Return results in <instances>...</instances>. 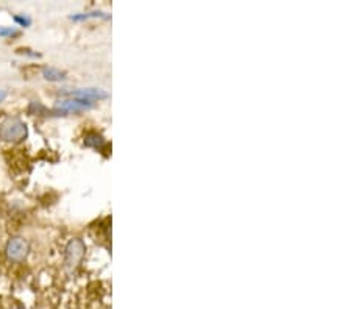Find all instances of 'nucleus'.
<instances>
[{
    "instance_id": "obj_5",
    "label": "nucleus",
    "mask_w": 351,
    "mask_h": 309,
    "mask_svg": "<svg viewBox=\"0 0 351 309\" xmlns=\"http://www.w3.org/2000/svg\"><path fill=\"white\" fill-rule=\"evenodd\" d=\"M64 95H69L70 98H80V100H103V98L109 97V92L105 89H98V88H83V89H74V91H64Z\"/></svg>"
},
{
    "instance_id": "obj_2",
    "label": "nucleus",
    "mask_w": 351,
    "mask_h": 309,
    "mask_svg": "<svg viewBox=\"0 0 351 309\" xmlns=\"http://www.w3.org/2000/svg\"><path fill=\"white\" fill-rule=\"evenodd\" d=\"M84 255H86V245L81 239H72L64 250V264L69 269H75V267L83 261Z\"/></svg>"
},
{
    "instance_id": "obj_9",
    "label": "nucleus",
    "mask_w": 351,
    "mask_h": 309,
    "mask_svg": "<svg viewBox=\"0 0 351 309\" xmlns=\"http://www.w3.org/2000/svg\"><path fill=\"white\" fill-rule=\"evenodd\" d=\"M14 21H16L21 27H28L32 24V19L27 16H14Z\"/></svg>"
},
{
    "instance_id": "obj_1",
    "label": "nucleus",
    "mask_w": 351,
    "mask_h": 309,
    "mask_svg": "<svg viewBox=\"0 0 351 309\" xmlns=\"http://www.w3.org/2000/svg\"><path fill=\"white\" fill-rule=\"evenodd\" d=\"M27 125L18 117H8L0 123V139L4 142L18 144L27 137Z\"/></svg>"
},
{
    "instance_id": "obj_8",
    "label": "nucleus",
    "mask_w": 351,
    "mask_h": 309,
    "mask_svg": "<svg viewBox=\"0 0 351 309\" xmlns=\"http://www.w3.org/2000/svg\"><path fill=\"white\" fill-rule=\"evenodd\" d=\"M84 144L89 145V147H100L105 144V139L102 136H98V134H92V136H88L86 140H84Z\"/></svg>"
},
{
    "instance_id": "obj_6",
    "label": "nucleus",
    "mask_w": 351,
    "mask_h": 309,
    "mask_svg": "<svg viewBox=\"0 0 351 309\" xmlns=\"http://www.w3.org/2000/svg\"><path fill=\"white\" fill-rule=\"evenodd\" d=\"M42 77L47 81H63L66 80V72L56 67H44L42 69Z\"/></svg>"
},
{
    "instance_id": "obj_11",
    "label": "nucleus",
    "mask_w": 351,
    "mask_h": 309,
    "mask_svg": "<svg viewBox=\"0 0 351 309\" xmlns=\"http://www.w3.org/2000/svg\"><path fill=\"white\" fill-rule=\"evenodd\" d=\"M7 98V91H4V89H0V103H2L4 100Z\"/></svg>"
},
{
    "instance_id": "obj_4",
    "label": "nucleus",
    "mask_w": 351,
    "mask_h": 309,
    "mask_svg": "<svg viewBox=\"0 0 351 309\" xmlns=\"http://www.w3.org/2000/svg\"><path fill=\"white\" fill-rule=\"evenodd\" d=\"M94 106L92 102L88 100H80V98H66V100H60L55 105V112H63V114H72V112H81L91 109Z\"/></svg>"
},
{
    "instance_id": "obj_7",
    "label": "nucleus",
    "mask_w": 351,
    "mask_h": 309,
    "mask_svg": "<svg viewBox=\"0 0 351 309\" xmlns=\"http://www.w3.org/2000/svg\"><path fill=\"white\" fill-rule=\"evenodd\" d=\"M91 18H103V19H109V16L106 13L102 11H91V13H83V14H75L72 16V21H86Z\"/></svg>"
},
{
    "instance_id": "obj_3",
    "label": "nucleus",
    "mask_w": 351,
    "mask_h": 309,
    "mask_svg": "<svg viewBox=\"0 0 351 309\" xmlns=\"http://www.w3.org/2000/svg\"><path fill=\"white\" fill-rule=\"evenodd\" d=\"M7 256L14 262H21L28 255V242L24 237H13L7 244Z\"/></svg>"
},
{
    "instance_id": "obj_10",
    "label": "nucleus",
    "mask_w": 351,
    "mask_h": 309,
    "mask_svg": "<svg viewBox=\"0 0 351 309\" xmlns=\"http://www.w3.org/2000/svg\"><path fill=\"white\" fill-rule=\"evenodd\" d=\"M11 35H18V32L11 27H8V28L0 27V36H11Z\"/></svg>"
}]
</instances>
